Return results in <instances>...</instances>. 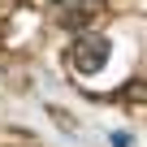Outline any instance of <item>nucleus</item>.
<instances>
[{
	"instance_id": "1",
	"label": "nucleus",
	"mask_w": 147,
	"mask_h": 147,
	"mask_svg": "<svg viewBox=\"0 0 147 147\" xmlns=\"http://www.w3.org/2000/svg\"><path fill=\"white\" fill-rule=\"evenodd\" d=\"M108 39L104 35H82L78 43H74V69L78 74H100L104 65H108Z\"/></svg>"
},
{
	"instance_id": "2",
	"label": "nucleus",
	"mask_w": 147,
	"mask_h": 147,
	"mask_svg": "<svg viewBox=\"0 0 147 147\" xmlns=\"http://www.w3.org/2000/svg\"><path fill=\"white\" fill-rule=\"evenodd\" d=\"M130 143H134V138H130L125 130H121V134H113V147H130Z\"/></svg>"
}]
</instances>
